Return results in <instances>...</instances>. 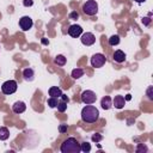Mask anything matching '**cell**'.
Segmentation results:
<instances>
[{
  "mask_svg": "<svg viewBox=\"0 0 153 153\" xmlns=\"http://www.w3.org/2000/svg\"><path fill=\"white\" fill-rule=\"evenodd\" d=\"M60 151L62 153H79V152H81V148H80V143L78 142L76 139L68 137L67 140H65L62 142Z\"/></svg>",
  "mask_w": 153,
  "mask_h": 153,
  "instance_id": "obj_2",
  "label": "cell"
},
{
  "mask_svg": "<svg viewBox=\"0 0 153 153\" xmlns=\"http://www.w3.org/2000/svg\"><path fill=\"white\" fill-rule=\"evenodd\" d=\"M61 99H62V100H63V102H67V103H68V102H69V98H68V97H67V96H66V94H63V93H62V94H61Z\"/></svg>",
  "mask_w": 153,
  "mask_h": 153,
  "instance_id": "obj_30",
  "label": "cell"
},
{
  "mask_svg": "<svg viewBox=\"0 0 153 153\" xmlns=\"http://www.w3.org/2000/svg\"><path fill=\"white\" fill-rule=\"evenodd\" d=\"M120 43V36L118 35H112L109 38V44L110 45H117Z\"/></svg>",
  "mask_w": 153,
  "mask_h": 153,
  "instance_id": "obj_19",
  "label": "cell"
},
{
  "mask_svg": "<svg viewBox=\"0 0 153 153\" xmlns=\"http://www.w3.org/2000/svg\"><path fill=\"white\" fill-rule=\"evenodd\" d=\"M147 96H148V98H149L151 100L153 99V96H152V86L148 87V90H147Z\"/></svg>",
  "mask_w": 153,
  "mask_h": 153,
  "instance_id": "obj_29",
  "label": "cell"
},
{
  "mask_svg": "<svg viewBox=\"0 0 153 153\" xmlns=\"http://www.w3.org/2000/svg\"><path fill=\"white\" fill-rule=\"evenodd\" d=\"M134 1H136V2H139V4H141V2H145L146 0H134Z\"/></svg>",
  "mask_w": 153,
  "mask_h": 153,
  "instance_id": "obj_33",
  "label": "cell"
},
{
  "mask_svg": "<svg viewBox=\"0 0 153 153\" xmlns=\"http://www.w3.org/2000/svg\"><path fill=\"white\" fill-rule=\"evenodd\" d=\"M82 11L87 16H94L98 12V4L94 0H88L82 5Z\"/></svg>",
  "mask_w": 153,
  "mask_h": 153,
  "instance_id": "obj_3",
  "label": "cell"
},
{
  "mask_svg": "<svg viewBox=\"0 0 153 153\" xmlns=\"http://www.w3.org/2000/svg\"><path fill=\"white\" fill-rule=\"evenodd\" d=\"M23 76H24L25 80L32 81V80H33V76H35L33 69H32V68H25V69L23 71Z\"/></svg>",
  "mask_w": 153,
  "mask_h": 153,
  "instance_id": "obj_14",
  "label": "cell"
},
{
  "mask_svg": "<svg viewBox=\"0 0 153 153\" xmlns=\"http://www.w3.org/2000/svg\"><path fill=\"white\" fill-rule=\"evenodd\" d=\"M100 105H102V108H103L104 110H109V109L112 106V100H111V98H110L109 96L103 97L102 100H100Z\"/></svg>",
  "mask_w": 153,
  "mask_h": 153,
  "instance_id": "obj_12",
  "label": "cell"
},
{
  "mask_svg": "<svg viewBox=\"0 0 153 153\" xmlns=\"http://www.w3.org/2000/svg\"><path fill=\"white\" fill-rule=\"evenodd\" d=\"M57 98L56 97H50L49 99H48V105L50 106V108H55L56 105H57Z\"/></svg>",
  "mask_w": 153,
  "mask_h": 153,
  "instance_id": "obj_21",
  "label": "cell"
},
{
  "mask_svg": "<svg viewBox=\"0 0 153 153\" xmlns=\"http://www.w3.org/2000/svg\"><path fill=\"white\" fill-rule=\"evenodd\" d=\"M81 43L84 45H92L94 42H96V37L92 32H85L81 35Z\"/></svg>",
  "mask_w": 153,
  "mask_h": 153,
  "instance_id": "obj_8",
  "label": "cell"
},
{
  "mask_svg": "<svg viewBox=\"0 0 153 153\" xmlns=\"http://www.w3.org/2000/svg\"><path fill=\"white\" fill-rule=\"evenodd\" d=\"M96 99H97V96L91 90H86V91H84L81 93V102L85 103L86 105L87 104H93L96 102Z\"/></svg>",
  "mask_w": 153,
  "mask_h": 153,
  "instance_id": "obj_6",
  "label": "cell"
},
{
  "mask_svg": "<svg viewBox=\"0 0 153 153\" xmlns=\"http://www.w3.org/2000/svg\"><path fill=\"white\" fill-rule=\"evenodd\" d=\"M126 104V99L123 96H116L112 100V105L116 108V109H122Z\"/></svg>",
  "mask_w": 153,
  "mask_h": 153,
  "instance_id": "obj_11",
  "label": "cell"
},
{
  "mask_svg": "<svg viewBox=\"0 0 153 153\" xmlns=\"http://www.w3.org/2000/svg\"><path fill=\"white\" fill-rule=\"evenodd\" d=\"M105 61H106V57H105L103 54H100V53L94 54V55L91 57V65H92V67H94V68H100V67H103L104 63H105Z\"/></svg>",
  "mask_w": 153,
  "mask_h": 153,
  "instance_id": "obj_5",
  "label": "cell"
},
{
  "mask_svg": "<svg viewBox=\"0 0 153 153\" xmlns=\"http://www.w3.org/2000/svg\"><path fill=\"white\" fill-rule=\"evenodd\" d=\"M12 110L14 114H22L26 110V105L24 102H16L13 105H12Z\"/></svg>",
  "mask_w": 153,
  "mask_h": 153,
  "instance_id": "obj_10",
  "label": "cell"
},
{
  "mask_svg": "<svg viewBox=\"0 0 153 153\" xmlns=\"http://www.w3.org/2000/svg\"><path fill=\"white\" fill-rule=\"evenodd\" d=\"M54 62L57 65V66H65L66 65V57L63 55H57L54 60Z\"/></svg>",
  "mask_w": 153,
  "mask_h": 153,
  "instance_id": "obj_18",
  "label": "cell"
},
{
  "mask_svg": "<svg viewBox=\"0 0 153 153\" xmlns=\"http://www.w3.org/2000/svg\"><path fill=\"white\" fill-rule=\"evenodd\" d=\"M124 60H126V54L122 50H116L114 53V61L122 63V62H124Z\"/></svg>",
  "mask_w": 153,
  "mask_h": 153,
  "instance_id": "obj_13",
  "label": "cell"
},
{
  "mask_svg": "<svg viewBox=\"0 0 153 153\" xmlns=\"http://www.w3.org/2000/svg\"><path fill=\"white\" fill-rule=\"evenodd\" d=\"M142 23H143L145 25H149V23H151V18H149V17H145V18L142 19Z\"/></svg>",
  "mask_w": 153,
  "mask_h": 153,
  "instance_id": "obj_28",
  "label": "cell"
},
{
  "mask_svg": "<svg viewBox=\"0 0 153 153\" xmlns=\"http://www.w3.org/2000/svg\"><path fill=\"white\" fill-rule=\"evenodd\" d=\"M10 137V131L6 127H0V140H7Z\"/></svg>",
  "mask_w": 153,
  "mask_h": 153,
  "instance_id": "obj_16",
  "label": "cell"
},
{
  "mask_svg": "<svg viewBox=\"0 0 153 153\" xmlns=\"http://www.w3.org/2000/svg\"><path fill=\"white\" fill-rule=\"evenodd\" d=\"M124 99H126V100H130V99H131V96H130V94H127Z\"/></svg>",
  "mask_w": 153,
  "mask_h": 153,
  "instance_id": "obj_32",
  "label": "cell"
},
{
  "mask_svg": "<svg viewBox=\"0 0 153 153\" xmlns=\"http://www.w3.org/2000/svg\"><path fill=\"white\" fill-rule=\"evenodd\" d=\"M68 33H69V36H72V37H79V36L82 33V29H81L80 25L74 24V25H71V26H69Z\"/></svg>",
  "mask_w": 153,
  "mask_h": 153,
  "instance_id": "obj_9",
  "label": "cell"
},
{
  "mask_svg": "<svg viewBox=\"0 0 153 153\" xmlns=\"http://www.w3.org/2000/svg\"><path fill=\"white\" fill-rule=\"evenodd\" d=\"M48 92H49V96H50V97H56V98L61 97V94H62L61 88H59L57 86H51Z\"/></svg>",
  "mask_w": 153,
  "mask_h": 153,
  "instance_id": "obj_15",
  "label": "cell"
},
{
  "mask_svg": "<svg viewBox=\"0 0 153 153\" xmlns=\"http://www.w3.org/2000/svg\"><path fill=\"white\" fill-rule=\"evenodd\" d=\"M82 75H84V71L81 68H74L72 71V78H74V79H79Z\"/></svg>",
  "mask_w": 153,
  "mask_h": 153,
  "instance_id": "obj_17",
  "label": "cell"
},
{
  "mask_svg": "<svg viewBox=\"0 0 153 153\" xmlns=\"http://www.w3.org/2000/svg\"><path fill=\"white\" fill-rule=\"evenodd\" d=\"M67 128H68V127H67V124H61V126L59 127V130H60V133H62V134H63V133H66V131H67Z\"/></svg>",
  "mask_w": 153,
  "mask_h": 153,
  "instance_id": "obj_27",
  "label": "cell"
},
{
  "mask_svg": "<svg viewBox=\"0 0 153 153\" xmlns=\"http://www.w3.org/2000/svg\"><path fill=\"white\" fill-rule=\"evenodd\" d=\"M99 117V111L96 106L87 104L85 108H82L81 110V120L86 123H93L98 120Z\"/></svg>",
  "mask_w": 153,
  "mask_h": 153,
  "instance_id": "obj_1",
  "label": "cell"
},
{
  "mask_svg": "<svg viewBox=\"0 0 153 153\" xmlns=\"http://www.w3.org/2000/svg\"><path fill=\"white\" fill-rule=\"evenodd\" d=\"M23 5L25 7H30L33 5V0H23Z\"/></svg>",
  "mask_w": 153,
  "mask_h": 153,
  "instance_id": "obj_26",
  "label": "cell"
},
{
  "mask_svg": "<svg viewBox=\"0 0 153 153\" xmlns=\"http://www.w3.org/2000/svg\"><path fill=\"white\" fill-rule=\"evenodd\" d=\"M69 18H71V19H78V18H79V13H78L76 11H73V12L69 13Z\"/></svg>",
  "mask_w": 153,
  "mask_h": 153,
  "instance_id": "obj_25",
  "label": "cell"
},
{
  "mask_svg": "<svg viewBox=\"0 0 153 153\" xmlns=\"http://www.w3.org/2000/svg\"><path fill=\"white\" fill-rule=\"evenodd\" d=\"M80 148H81V151L82 152H90L91 151V145L88 143V142H82V143H80Z\"/></svg>",
  "mask_w": 153,
  "mask_h": 153,
  "instance_id": "obj_22",
  "label": "cell"
},
{
  "mask_svg": "<svg viewBox=\"0 0 153 153\" xmlns=\"http://www.w3.org/2000/svg\"><path fill=\"white\" fill-rule=\"evenodd\" d=\"M42 43H43V44H49V41H48L47 38H42Z\"/></svg>",
  "mask_w": 153,
  "mask_h": 153,
  "instance_id": "obj_31",
  "label": "cell"
},
{
  "mask_svg": "<svg viewBox=\"0 0 153 153\" xmlns=\"http://www.w3.org/2000/svg\"><path fill=\"white\" fill-rule=\"evenodd\" d=\"M102 140H103V135H102V134L96 133V134L92 135V141H93V142H99V141H102Z\"/></svg>",
  "mask_w": 153,
  "mask_h": 153,
  "instance_id": "obj_23",
  "label": "cell"
},
{
  "mask_svg": "<svg viewBox=\"0 0 153 153\" xmlns=\"http://www.w3.org/2000/svg\"><path fill=\"white\" fill-rule=\"evenodd\" d=\"M136 152L137 153H140V152H147V147L145 145H142V143H139L137 147H136Z\"/></svg>",
  "mask_w": 153,
  "mask_h": 153,
  "instance_id": "obj_24",
  "label": "cell"
},
{
  "mask_svg": "<svg viewBox=\"0 0 153 153\" xmlns=\"http://www.w3.org/2000/svg\"><path fill=\"white\" fill-rule=\"evenodd\" d=\"M32 24H33L32 19H31L30 17H27V16H24V17H22V18L19 19V26H20V29H22L23 31L30 30V29L32 27Z\"/></svg>",
  "mask_w": 153,
  "mask_h": 153,
  "instance_id": "obj_7",
  "label": "cell"
},
{
  "mask_svg": "<svg viewBox=\"0 0 153 153\" xmlns=\"http://www.w3.org/2000/svg\"><path fill=\"white\" fill-rule=\"evenodd\" d=\"M1 91L4 94H12L17 91V81L16 80H7L2 84Z\"/></svg>",
  "mask_w": 153,
  "mask_h": 153,
  "instance_id": "obj_4",
  "label": "cell"
},
{
  "mask_svg": "<svg viewBox=\"0 0 153 153\" xmlns=\"http://www.w3.org/2000/svg\"><path fill=\"white\" fill-rule=\"evenodd\" d=\"M57 110L60 111V112H65L66 111V109H67V102H63V100H61V102H59L57 103Z\"/></svg>",
  "mask_w": 153,
  "mask_h": 153,
  "instance_id": "obj_20",
  "label": "cell"
}]
</instances>
